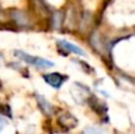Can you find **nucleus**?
Wrapping results in <instances>:
<instances>
[{"label": "nucleus", "instance_id": "obj_1", "mask_svg": "<svg viewBox=\"0 0 135 134\" xmlns=\"http://www.w3.org/2000/svg\"><path fill=\"white\" fill-rule=\"evenodd\" d=\"M14 56L18 57L20 61L25 62V63L30 64V65H33L38 69H49L54 66V63L49 59L42 58V57L38 56H32L30 54H26L24 51H20V50H16L14 51Z\"/></svg>", "mask_w": 135, "mask_h": 134}, {"label": "nucleus", "instance_id": "obj_2", "mask_svg": "<svg viewBox=\"0 0 135 134\" xmlns=\"http://www.w3.org/2000/svg\"><path fill=\"white\" fill-rule=\"evenodd\" d=\"M43 80L54 89H61V87L64 84V82L68 81V76L62 75L59 73H50V74H45L43 76Z\"/></svg>", "mask_w": 135, "mask_h": 134}, {"label": "nucleus", "instance_id": "obj_3", "mask_svg": "<svg viewBox=\"0 0 135 134\" xmlns=\"http://www.w3.org/2000/svg\"><path fill=\"white\" fill-rule=\"evenodd\" d=\"M57 45H58V47L61 50H64L65 52H71V54H75V55H78V56H86L85 51H84L83 49H81L79 46H77V45L72 44V43L68 42V40H58L57 42Z\"/></svg>", "mask_w": 135, "mask_h": 134}, {"label": "nucleus", "instance_id": "obj_4", "mask_svg": "<svg viewBox=\"0 0 135 134\" xmlns=\"http://www.w3.org/2000/svg\"><path fill=\"white\" fill-rule=\"evenodd\" d=\"M36 99H37V101H38V104H39L40 111H42L45 115L50 116V115H52V114H54V107L51 106V103H50V102L47 101V100L45 99L43 95L37 94V95H36Z\"/></svg>", "mask_w": 135, "mask_h": 134}, {"label": "nucleus", "instance_id": "obj_5", "mask_svg": "<svg viewBox=\"0 0 135 134\" xmlns=\"http://www.w3.org/2000/svg\"><path fill=\"white\" fill-rule=\"evenodd\" d=\"M59 123L66 128H74L77 126V119L71 114H63L59 118Z\"/></svg>", "mask_w": 135, "mask_h": 134}, {"label": "nucleus", "instance_id": "obj_6", "mask_svg": "<svg viewBox=\"0 0 135 134\" xmlns=\"http://www.w3.org/2000/svg\"><path fill=\"white\" fill-rule=\"evenodd\" d=\"M12 16H13V19L19 24V25H27L28 24V18L26 17V14L23 13V12L16 11L12 13Z\"/></svg>", "mask_w": 135, "mask_h": 134}, {"label": "nucleus", "instance_id": "obj_7", "mask_svg": "<svg viewBox=\"0 0 135 134\" xmlns=\"http://www.w3.org/2000/svg\"><path fill=\"white\" fill-rule=\"evenodd\" d=\"M0 115L11 116V108L8 107V104H1L0 103Z\"/></svg>", "mask_w": 135, "mask_h": 134}, {"label": "nucleus", "instance_id": "obj_8", "mask_svg": "<svg viewBox=\"0 0 135 134\" xmlns=\"http://www.w3.org/2000/svg\"><path fill=\"white\" fill-rule=\"evenodd\" d=\"M83 134H105L102 130L100 128H95V127H89L86 128L85 131L83 132Z\"/></svg>", "mask_w": 135, "mask_h": 134}, {"label": "nucleus", "instance_id": "obj_9", "mask_svg": "<svg viewBox=\"0 0 135 134\" xmlns=\"http://www.w3.org/2000/svg\"><path fill=\"white\" fill-rule=\"evenodd\" d=\"M6 125H7V120H5V119L0 115V132L2 131L4 127H6Z\"/></svg>", "mask_w": 135, "mask_h": 134}]
</instances>
